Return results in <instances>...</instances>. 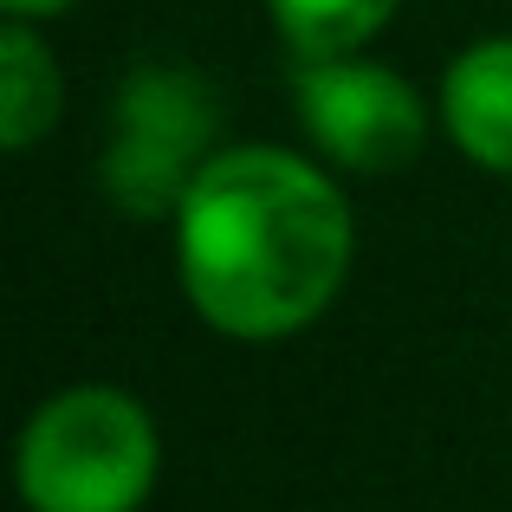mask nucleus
Instances as JSON below:
<instances>
[{
  "label": "nucleus",
  "mask_w": 512,
  "mask_h": 512,
  "mask_svg": "<svg viewBox=\"0 0 512 512\" xmlns=\"http://www.w3.org/2000/svg\"><path fill=\"white\" fill-rule=\"evenodd\" d=\"M13 480L26 512H143L163 480L156 415L117 383H72L26 415Z\"/></svg>",
  "instance_id": "2"
},
{
  "label": "nucleus",
  "mask_w": 512,
  "mask_h": 512,
  "mask_svg": "<svg viewBox=\"0 0 512 512\" xmlns=\"http://www.w3.org/2000/svg\"><path fill=\"white\" fill-rule=\"evenodd\" d=\"M214 130V98L201 78L175 72V65H150L124 85L117 104V143L104 156V182L117 188L130 214H175L188 175L208 163L201 150Z\"/></svg>",
  "instance_id": "4"
},
{
  "label": "nucleus",
  "mask_w": 512,
  "mask_h": 512,
  "mask_svg": "<svg viewBox=\"0 0 512 512\" xmlns=\"http://www.w3.org/2000/svg\"><path fill=\"white\" fill-rule=\"evenodd\" d=\"M292 117L312 137V150L338 169L389 175L415 163L428 143V104L396 65L363 59V52H331V59H299L292 72Z\"/></svg>",
  "instance_id": "3"
},
{
  "label": "nucleus",
  "mask_w": 512,
  "mask_h": 512,
  "mask_svg": "<svg viewBox=\"0 0 512 512\" xmlns=\"http://www.w3.org/2000/svg\"><path fill=\"white\" fill-rule=\"evenodd\" d=\"M357 214L312 156L279 143L214 150L175 201V273L221 338L273 344L318 325L350 279Z\"/></svg>",
  "instance_id": "1"
},
{
  "label": "nucleus",
  "mask_w": 512,
  "mask_h": 512,
  "mask_svg": "<svg viewBox=\"0 0 512 512\" xmlns=\"http://www.w3.org/2000/svg\"><path fill=\"white\" fill-rule=\"evenodd\" d=\"M65 111V72L33 20H7L0 33V150L26 156Z\"/></svg>",
  "instance_id": "6"
},
{
  "label": "nucleus",
  "mask_w": 512,
  "mask_h": 512,
  "mask_svg": "<svg viewBox=\"0 0 512 512\" xmlns=\"http://www.w3.org/2000/svg\"><path fill=\"white\" fill-rule=\"evenodd\" d=\"M402 0H266L279 39L299 59H331V52H363V39H376L396 20Z\"/></svg>",
  "instance_id": "7"
},
{
  "label": "nucleus",
  "mask_w": 512,
  "mask_h": 512,
  "mask_svg": "<svg viewBox=\"0 0 512 512\" xmlns=\"http://www.w3.org/2000/svg\"><path fill=\"white\" fill-rule=\"evenodd\" d=\"M441 130L467 163L512 175V33L474 39L441 72Z\"/></svg>",
  "instance_id": "5"
},
{
  "label": "nucleus",
  "mask_w": 512,
  "mask_h": 512,
  "mask_svg": "<svg viewBox=\"0 0 512 512\" xmlns=\"http://www.w3.org/2000/svg\"><path fill=\"white\" fill-rule=\"evenodd\" d=\"M65 7H78V0H0L7 20H59Z\"/></svg>",
  "instance_id": "8"
}]
</instances>
